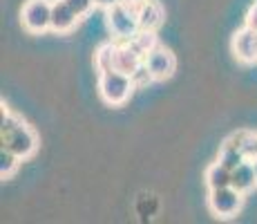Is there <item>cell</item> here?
<instances>
[{
	"mask_svg": "<svg viewBox=\"0 0 257 224\" xmlns=\"http://www.w3.org/2000/svg\"><path fill=\"white\" fill-rule=\"evenodd\" d=\"M0 141L5 148L16 153L21 159H29L38 151V134L3 106V126H0Z\"/></svg>",
	"mask_w": 257,
	"mask_h": 224,
	"instance_id": "6da1fadb",
	"label": "cell"
},
{
	"mask_svg": "<svg viewBox=\"0 0 257 224\" xmlns=\"http://www.w3.org/2000/svg\"><path fill=\"white\" fill-rule=\"evenodd\" d=\"M135 81L130 74L118 72V69H105L98 77V94L110 106H123L135 92Z\"/></svg>",
	"mask_w": 257,
	"mask_h": 224,
	"instance_id": "7a4b0ae2",
	"label": "cell"
},
{
	"mask_svg": "<svg viewBox=\"0 0 257 224\" xmlns=\"http://www.w3.org/2000/svg\"><path fill=\"white\" fill-rule=\"evenodd\" d=\"M107 25H110L112 34L116 38H121V41H132L141 32L137 7L123 3V0L112 5V7H107Z\"/></svg>",
	"mask_w": 257,
	"mask_h": 224,
	"instance_id": "3957f363",
	"label": "cell"
},
{
	"mask_svg": "<svg viewBox=\"0 0 257 224\" xmlns=\"http://www.w3.org/2000/svg\"><path fill=\"white\" fill-rule=\"evenodd\" d=\"M244 204V193H239L235 186H224V188H215L208 195V206L215 217L221 220H230L233 215H237Z\"/></svg>",
	"mask_w": 257,
	"mask_h": 224,
	"instance_id": "277c9868",
	"label": "cell"
},
{
	"mask_svg": "<svg viewBox=\"0 0 257 224\" xmlns=\"http://www.w3.org/2000/svg\"><path fill=\"white\" fill-rule=\"evenodd\" d=\"M21 16L27 32L41 34L52 27V3L49 0H27Z\"/></svg>",
	"mask_w": 257,
	"mask_h": 224,
	"instance_id": "5b68a950",
	"label": "cell"
},
{
	"mask_svg": "<svg viewBox=\"0 0 257 224\" xmlns=\"http://www.w3.org/2000/svg\"><path fill=\"white\" fill-rule=\"evenodd\" d=\"M146 65L152 72L155 81H166V79H170L172 74H175L177 61L166 47H159V45H157V47H152L150 52H148Z\"/></svg>",
	"mask_w": 257,
	"mask_h": 224,
	"instance_id": "8992f818",
	"label": "cell"
},
{
	"mask_svg": "<svg viewBox=\"0 0 257 224\" xmlns=\"http://www.w3.org/2000/svg\"><path fill=\"white\" fill-rule=\"evenodd\" d=\"M233 54L241 63H257V29L241 27L233 36Z\"/></svg>",
	"mask_w": 257,
	"mask_h": 224,
	"instance_id": "52a82bcc",
	"label": "cell"
},
{
	"mask_svg": "<svg viewBox=\"0 0 257 224\" xmlns=\"http://www.w3.org/2000/svg\"><path fill=\"white\" fill-rule=\"evenodd\" d=\"M78 14L74 12L70 5L65 0H54L52 3V29L58 34H65V32H72L78 23Z\"/></svg>",
	"mask_w": 257,
	"mask_h": 224,
	"instance_id": "ba28073f",
	"label": "cell"
},
{
	"mask_svg": "<svg viewBox=\"0 0 257 224\" xmlns=\"http://www.w3.org/2000/svg\"><path fill=\"white\" fill-rule=\"evenodd\" d=\"M146 58L132 47L130 43L125 41V45H116V52H114V69L118 72H125V74H132L139 65H143Z\"/></svg>",
	"mask_w": 257,
	"mask_h": 224,
	"instance_id": "9c48e42d",
	"label": "cell"
},
{
	"mask_svg": "<svg viewBox=\"0 0 257 224\" xmlns=\"http://www.w3.org/2000/svg\"><path fill=\"white\" fill-rule=\"evenodd\" d=\"M137 14H139V25L146 32H155L164 21V9L155 0H143L141 5H137Z\"/></svg>",
	"mask_w": 257,
	"mask_h": 224,
	"instance_id": "30bf717a",
	"label": "cell"
},
{
	"mask_svg": "<svg viewBox=\"0 0 257 224\" xmlns=\"http://www.w3.org/2000/svg\"><path fill=\"white\" fill-rule=\"evenodd\" d=\"M230 186H235L239 193H248L257 186V171H255L253 159H246L244 164H239V166L235 168Z\"/></svg>",
	"mask_w": 257,
	"mask_h": 224,
	"instance_id": "8fae6325",
	"label": "cell"
},
{
	"mask_svg": "<svg viewBox=\"0 0 257 224\" xmlns=\"http://www.w3.org/2000/svg\"><path fill=\"white\" fill-rule=\"evenodd\" d=\"M230 182H233V171L226 168L221 162H215L208 166V171H206V186H208L210 191L230 186Z\"/></svg>",
	"mask_w": 257,
	"mask_h": 224,
	"instance_id": "7c38bea8",
	"label": "cell"
},
{
	"mask_svg": "<svg viewBox=\"0 0 257 224\" xmlns=\"http://www.w3.org/2000/svg\"><path fill=\"white\" fill-rule=\"evenodd\" d=\"M226 141L233 143L235 148H239V151L244 153L246 159H255L257 157V134L255 132H246V130L235 132L233 137H228Z\"/></svg>",
	"mask_w": 257,
	"mask_h": 224,
	"instance_id": "4fadbf2b",
	"label": "cell"
},
{
	"mask_svg": "<svg viewBox=\"0 0 257 224\" xmlns=\"http://www.w3.org/2000/svg\"><path fill=\"white\" fill-rule=\"evenodd\" d=\"M219 162L224 164L226 168L235 171V168L239 166V164H244V162H246V157H244V153H241L239 148H235L233 143L226 141L224 146H221V151H219Z\"/></svg>",
	"mask_w": 257,
	"mask_h": 224,
	"instance_id": "5bb4252c",
	"label": "cell"
},
{
	"mask_svg": "<svg viewBox=\"0 0 257 224\" xmlns=\"http://www.w3.org/2000/svg\"><path fill=\"white\" fill-rule=\"evenodd\" d=\"M23 159L16 155V153H12L9 148L3 146V151H0V175H3V179L12 177L14 173L18 171V166H21Z\"/></svg>",
	"mask_w": 257,
	"mask_h": 224,
	"instance_id": "9a60e30c",
	"label": "cell"
},
{
	"mask_svg": "<svg viewBox=\"0 0 257 224\" xmlns=\"http://www.w3.org/2000/svg\"><path fill=\"white\" fill-rule=\"evenodd\" d=\"M114 52L116 45L114 43H105L98 47L96 52V67L98 72H105V69H114Z\"/></svg>",
	"mask_w": 257,
	"mask_h": 224,
	"instance_id": "2e32d148",
	"label": "cell"
},
{
	"mask_svg": "<svg viewBox=\"0 0 257 224\" xmlns=\"http://www.w3.org/2000/svg\"><path fill=\"white\" fill-rule=\"evenodd\" d=\"M127 43H130L132 47H135L143 58L148 56V52H150L152 47H157V43H155V34H152V32H146V29H141V32L137 34V36L132 38V41H127Z\"/></svg>",
	"mask_w": 257,
	"mask_h": 224,
	"instance_id": "e0dca14e",
	"label": "cell"
},
{
	"mask_svg": "<svg viewBox=\"0 0 257 224\" xmlns=\"http://www.w3.org/2000/svg\"><path fill=\"white\" fill-rule=\"evenodd\" d=\"M130 77H132V81H135V86H148L150 81H155V77H152V72L148 69L146 61H143V65L137 67L135 72L130 74Z\"/></svg>",
	"mask_w": 257,
	"mask_h": 224,
	"instance_id": "ac0fdd59",
	"label": "cell"
},
{
	"mask_svg": "<svg viewBox=\"0 0 257 224\" xmlns=\"http://www.w3.org/2000/svg\"><path fill=\"white\" fill-rule=\"evenodd\" d=\"M65 3L70 5V7H72L81 18L85 16V14H90L92 7H94V0H65Z\"/></svg>",
	"mask_w": 257,
	"mask_h": 224,
	"instance_id": "d6986e66",
	"label": "cell"
},
{
	"mask_svg": "<svg viewBox=\"0 0 257 224\" xmlns=\"http://www.w3.org/2000/svg\"><path fill=\"white\" fill-rule=\"evenodd\" d=\"M246 25L248 27H253V29H257V0H255V5L248 9V14H246Z\"/></svg>",
	"mask_w": 257,
	"mask_h": 224,
	"instance_id": "ffe728a7",
	"label": "cell"
},
{
	"mask_svg": "<svg viewBox=\"0 0 257 224\" xmlns=\"http://www.w3.org/2000/svg\"><path fill=\"white\" fill-rule=\"evenodd\" d=\"M116 3H121V0H94V5H101V7H112Z\"/></svg>",
	"mask_w": 257,
	"mask_h": 224,
	"instance_id": "44dd1931",
	"label": "cell"
},
{
	"mask_svg": "<svg viewBox=\"0 0 257 224\" xmlns=\"http://www.w3.org/2000/svg\"><path fill=\"white\" fill-rule=\"evenodd\" d=\"M123 3H127V5H135V7H137V5H141L143 0H123Z\"/></svg>",
	"mask_w": 257,
	"mask_h": 224,
	"instance_id": "7402d4cb",
	"label": "cell"
},
{
	"mask_svg": "<svg viewBox=\"0 0 257 224\" xmlns=\"http://www.w3.org/2000/svg\"><path fill=\"white\" fill-rule=\"evenodd\" d=\"M253 164H255V171H257V159H253Z\"/></svg>",
	"mask_w": 257,
	"mask_h": 224,
	"instance_id": "603a6c76",
	"label": "cell"
}]
</instances>
